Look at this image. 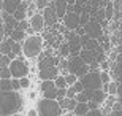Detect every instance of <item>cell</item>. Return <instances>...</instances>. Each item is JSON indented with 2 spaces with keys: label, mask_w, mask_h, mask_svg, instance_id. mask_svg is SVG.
<instances>
[{
  "label": "cell",
  "mask_w": 122,
  "mask_h": 116,
  "mask_svg": "<svg viewBox=\"0 0 122 116\" xmlns=\"http://www.w3.org/2000/svg\"><path fill=\"white\" fill-rule=\"evenodd\" d=\"M22 108V97L19 92L10 91L2 92L0 91V116H13Z\"/></svg>",
  "instance_id": "obj_1"
},
{
  "label": "cell",
  "mask_w": 122,
  "mask_h": 116,
  "mask_svg": "<svg viewBox=\"0 0 122 116\" xmlns=\"http://www.w3.org/2000/svg\"><path fill=\"white\" fill-rule=\"evenodd\" d=\"M36 115L38 116H62V110H60L57 100H38L36 103Z\"/></svg>",
  "instance_id": "obj_2"
},
{
  "label": "cell",
  "mask_w": 122,
  "mask_h": 116,
  "mask_svg": "<svg viewBox=\"0 0 122 116\" xmlns=\"http://www.w3.org/2000/svg\"><path fill=\"white\" fill-rule=\"evenodd\" d=\"M41 46H43V40L38 35H32L25 38L22 43V53L25 57H36L41 53Z\"/></svg>",
  "instance_id": "obj_3"
},
{
  "label": "cell",
  "mask_w": 122,
  "mask_h": 116,
  "mask_svg": "<svg viewBox=\"0 0 122 116\" xmlns=\"http://www.w3.org/2000/svg\"><path fill=\"white\" fill-rule=\"evenodd\" d=\"M68 72H70V75H75L76 78H82L84 75L89 73V65L79 56L68 57Z\"/></svg>",
  "instance_id": "obj_4"
},
{
  "label": "cell",
  "mask_w": 122,
  "mask_h": 116,
  "mask_svg": "<svg viewBox=\"0 0 122 116\" xmlns=\"http://www.w3.org/2000/svg\"><path fill=\"white\" fill-rule=\"evenodd\" d=\"M79 83L82 84V89L92 91V92L103 88L102 80H100V72H89L87 75H84L82 78H79Z\"/></svg>",
  "instance_id": "obj_5"
},
{
  "label": "cell",
  "mask_w": 122,
  "mask_h": 116,
  "mask_svg": "<svg viewBox=\"0 0 122 116\" xmlns=\"http://www.w3.org/2000/svg\"><path fill=\"white\" fill-rule=\"evenodd\" d=\"M10 73H11V78L13 80H21V78H25L29 73V65L24 62L22 59H14L10 62Z\"/></svg>",
  "instance_id": "obj_6"
},
{
  "label": "cell",
  "mask_w": 122,
  "mask_h": 116,
  "mask_svg": "<svg viewBox=\"0 0 122 116\" xmlns=\"http://www.w3.org/2000/svg\"><path fill=\"white\" fill-rule=\"evenodd\" d=\"M67 40H68V48H70V57H75V56H79L81 53V41H79V35L76 32H70L67 35Z\"/></svg>",
  "instance_id": "obj_7"
},
{
  "label": "cell",
  "mask_w": 122,
  "mask_h": 116,
  "mask_svg": "<svg viewBox=\"0 0 122 116\" xmlns=\"http://www.w3.org/2000/svg\"><path fill=\"white\" fill-rule=\"evenodd\" d=\"M82 29H84V35H87L89 38H92V40H98L100 37H103L102 35V26H100L95 19H91L89 24L84 26Z\"/></svg>",
  "instance_id": "obj_8"
},
{
  "label": "cell",
  "mask_w": 122,
  "mask_h": 116,
  "mask_svg": "<svg viewBox=\"0 0 122 116\" xmlns=\"http://www.w3.org/2000/svg\"><path fill=\"white\" fill-rule=\"evenodd\" d=\"M63 26L68 30H76L79 27V14H76L73 10H68L67 14L63 16Z\"/></svg>",
  "instance_id": "obj_9"
},
{
  "label": "cell",
  "mask_w": 122,
  "mask_h": 116,
  "mask_svg": "<svg viewBox=\"0 0 122 116\" xmlns=\"http://www.w3.org/2000/svg\"><path fill=\"white\" fill-rule=\"evenodd\" d=\"M40 89L45 95V99H48V100H56L57 99V88H56L54 81H43Z\"/></svg>",
  "instance_id": "obj_10"
},
{
  "label": "cell",
  "mask_w": 122,
  "mask_h": 116,
  "mask_svg": "<svg viewBox=\"0 0 122 116\" xmlns=\"http://www.w3.org/2000/svg\"><path fill=\"white\" fill-rule=\"evenodd\" d=\"M2 21H3V29H5V37H10L11 32L18 27V21L11 16V14H6L2 11Z\"/></svg>",
  "instance_id": "obj_11"
},
{
  "label": "cell",
  "mask_w": 122,
  "mask_h": 116,
  "mask_svg": "<svg viewBox=\"0 0 122 116\" xmlns=\"http://www.w3.org/2000/svg\"><path fill=\"white\" fill-rule=\"evenodd\" d=\"M41 16H43V21H45V26H56L57 24V14H56V11H54V8L52 6H46L45 10H43V13H41Z\"/></svg>",
  "instance_id": "obj_12"
},
{
  "label": "cell",
  "mask_w": 122,
  "mask_h": 116,
  "mask_svg": "<svg viewBox=\"0 0 122 116\" xmlns=\"http://www.w3.org/2000/svg\"><path fill=\"white\" fill-rule=\"evenodd\" d=\"M38 76L43 81H54L59 76V68L57 67H48V68H41L38 70Z\"/></svg>",
  "instance_id": "obj_13"
},
{
  "label": "cell",
  "mask_w": 122,
  "mask_h": 116,
  "mask_svg": "<svg viewBox=\"0 0 122 116\" xmlns=\"http://www.w3.org/2000/svg\"><path fill=\"white\" fill-rule=\"evenodd\" d=\"M19 5H21L19 0H3V2H0V10H3V13L13 16V13L16 11Z\"/></svg>",
  "instance_id": "obj_14"
},
{
  "label": "cell",
  "mask_w": 122,
  "mask_h": 116,
  "mask_svg": "<svg viewBox=\"0 0 122 116\" xmlns=\"http://www.w3.org/2000/svg\"><path fill=\"white\" fill-rule=\"evenodd\" d=\"M49 6H52L57 14V19H63L68 10V2H49Z\"/></svg>",
  "instance_id": "obj_15"
},
{
  "label": "cell",
  "mask_w": 122,
  "mask_h": 116,
  "mask_svg": "<svg viewBox=\"0 0 122 116\" xmlns=\"http://www.w3.org/2000/svg\"><path fill=\"white\" fill-rule=\"evenodd\" d=\"M27 8H29V3H27V2H21V5H19L18 8H16V11L13 13V18L16 19L18 22L25 21V16H27Z\"/></svg>",
  "instance_id": "obj_16"
},
{
  "label": "cell",
  "mask_w": 122,
  "mask_h": 116,
  "mask_svg": "<svg viewBox=\"0 0 122 116\" xmlns=\"http://www.w3.org/2000/svg\"><path fill=\"white\" fill-rule=\"evenodd\" d=\"M30 27H32V30H35V32H40L45 27V21H43L41 13H36L30 18Z\"/></svg>",
  "instance_id": "obj_17"
},
{
  "label": "cell",
  "mask_w": 122,
  "mask_h": 116,
  "mask_svg": "<svg viewBox=\"0 0 122 116\" xmlns=\"http://www.w3.org/2000/svg\"><path fill=\"white\" fill-rule=\"evenodd\" d=\"M13 45H14L13 40H10V38H3V41L0 43V54H3V56L8 57L10 54H11V51H13Z\"/></svg>",
  "instance_id": "obj_18"
},
{
  "label": "cell",
  "mask_w": 122,
  "mask_h": 116,
  "mask_svg": "<svg viewBox=\"0 0 122 116\" xmlns=\"http://www.w3.org/2000/svg\"><path fill=\"white\" fill-rule=\"evenodd\" d=\"M106 100V92H105L103 89H98V91H94L91 95V102L97 103V105H100L102 102H105Z\"/></svg>",
  "instance_id": "obj_19"
},
{
  "label": "cell",
  "mask_w": 122,
  "mask_h": 116,
  "mask_svg": "<svg viewBox=\"0 0 122 116\" xmlns=\"http://www.w3.org/2000/svg\"><path fill=\"white\" fill-rule=\"evenodd\" d=\"M79 57L87 64V65H91L92 62H95V53L94 51H87V49H81V53H79Z\"/></svg>",
  "instance_id": "obj_20"
},
{
  "label": "cell",
  "mask_w": 122,
  "mask_h": 116,
  "mask_svg": "<svg viewBox=\"0 0 122 116\" xmlns=\"http://www.w3.org/2000/svg\"><path fill=\"white\" fill-rule=\"evenodd\" d=\"M89 113V107L87 103H76V107L73 110V115L75 116H86Z\"/></svg>",
  "instance_id": "obj_21"
},
{
  "label": "cell",
  "mask_w": 122,
  "mask_h": 116,
  "mask_svg": "<svg viewBox=\"0 0 122 116\" xmlns=\"http://www.w3.org/2000/svg\"><path fill=\"white\" fill-rule=\"evenodd\" d=\"M24 37H25V32L14 29V30L11 32V35H10V40H13L14 43H21V41L24 40Z\"/></svg>",
  "instance_id": "obj_22"
},
{
  "label": "cell",
  "mask_w": 122,
  "mask_h": 116,
  "mask_svg": "<svg viewBox=\"0 0 122 116\" xmlns=\"http://www.w3.org/2000/svg\"><path fill=\"white\" fill-rule=\"evenodd\" d=\"M103 91L108 94V95H116V94H117V83H116V81H109L108 84L105 86Z\"/></svg>",
  "instance_id": "obj_23"
},
{
  "label": "cell",
  "mask_w": 122,
  "mask_h": 116,
  "mask_svg": "<svg viewBox=\"0 0 122 116\" xmlns=\"http://www.w3.org/2000/svg\"><path fill=\"white\" fill-rule=\"evenodd\" d=\"M0 91L2 92H10L11 89V80H0Z\"/></svg>",
  "instance_id": "obj_24"
},
{
  "label": "cell",
  "mask_w": 122,
  "mask_h": 116,
  "mask_svg": "<svg viewBox=\"0 0 122 116\" xmlns=\"http://www.w3.org/2000/svg\"><path fill=\"white\" fill-rule=\"evenodd\" d=\"M98 46H100L98 40H92V38H91V40H89L86 45H84V48H82V49H87V51H95Z\"/></svg>",
  "instance_id": "obj_25"
},
{
  "label": "cell",
  "mask_w": 122,
  "mask_h": 116,
  "mask_svg": "<svg viewBox=\"0 0 122 116\" xmlns=\"http://www.w3.org/2000/svg\"><path fill=\"white\" fill-rule=\"evenodd\" d=\"M54 84H56V88H57V89H65V88H67L65 76H60V75H59V76L54 80Z\"/></svg>",
  "instance_id": "obj_26"
},
{
  "label": "cell",
  "mask_w": 122,
  "mask_h": 116,
  "mask_svg": "<svg viewBox=\"0 0 122 116\" xmlns=\"http://www.w3.org/2000/svg\"><path fill=\"white\" fill-rule=\"evenodd\" d=\"M59 49H60V56H62L63 59L70 57V48H68L67 43H62V45L59 46Z\"/></svg>",
  "instance_id": "obj_27"
},
{
  "label": "cell",
  "mask_w": 122,
  "mask_h": 116,
  "mask_svg": "<svg viewBox=\"0 0 122 116\" xmlns=\"http://www.w3.org/2000/svg\"><path fill=\"white\" fill-rule=\"evenodd\" d=\"M113 13H114V6L111 2H106V10H105V18L106 19H111L113 18Z\"/></svg>",
  "instance_id": "obj_28"
},
{
  "label": "cell",
  "mask_w": 122,
  "mask_h": 116,
  "mask_svg": "<svg viewBox=\"0 0 122 116\" xmlns=\"http://www.w3.org/2000/svg\"><path fill=\"white\" fill-rule=\"evenodd\" d=\"M0 80H11V73H10L8 67L0 68Z\"/></svg>",
  "instance_id": "obj_29"
},
{
  "label": "cell",
  "mask_w": 122,
  "mask_h": 116,
  "mask_svg": "<svg viewBox=\"0 0 122 116\" xmlns=\"http://www.w3.org/2000/svg\"><path fill=\"white\" fill-rule=\"evenodd\" d=\"M100 80H102V84H108L111 81V76H109V72H100Z\"/></svg>",
  "instance_id": "obj_30"
},
{
  "label": "cell",
  "mask_w": 122,
  "mask_h": 116,
  "mask_svg": "<svg viewBox=\"0 0 122 116\" xmlns=\"http://www.w3.org/2000/svg\"><path fill=\"white\" fill-rule=\"evenodd\" d=\"M70 89H71L75 94H81L82 91H84V89H82V84L79 83V81H76V83H75L73 86H70Z\"/></svg>",
  "instance_id": "obj_31"
},
{
  "label": "cell",
  "mask_w": 122,
  "mask_h": 116,
  "mask_svg": "<svg viewBox=\"0 0 122 116\" xmlns=\"http://www.w3.org/2000/svg\"><path fill=\"white\" fill-rule=\"evenodd\" d=\"M10 61L6 56H3V54H0V68H3V67H10Z\"/></svg>",
  "instance_id": "obj_32"
},
{
  "label": "cell",
  "mask_w": 122,
  "mask_h": 116,
  "mask_svg": "<svg viewBox=\"0 0 122 116\" xmlns=\"http://www.w3.org/2000/svg\"><path fill=\"white\" fill-rule=\"evenodd\" d=\"M63 99H67V88L65 89H57V102H62Z\"/></svg>",
  "instance_id": "obj_33"
},
{
  "label": "cell",
  "mask_w": 122,
  "mask_h": 116,
  "mask_svg": "<svg viewBox=\"0 0 122 116\" xmlns=\"http://www.w3.org/2000/svg\"><path fill=\"white\" fill-rule=\"evenodd\" d=\"M76 81H78V78L75 75H65V83H67V86H73Z\"/></svg>",
  "instance_id": "obj_34"
},
{
  "label": "cell",
  "mask_w": 122,
  "mask_h": 116,
  "mask_svg": "<svg viewBox=\"0 0 122 116\" xmlns=\"http://www.w3.org/2000/svg\"><path fill=\"white\" fill-rule=\"evenodd\" d=\"M117 102V100H116V95H108V97H106V100H105V103H106V107H113L114 103Z\"/></svg>",
  "instance_id": "obj_35"
},
{
  "label": "cell",
  "mask_w": 122,
  "mask_h": 116,
  "mask_svg": "<svg viewBox=\"0 0 122 116\" xmlns=\"http://www.w3.org/2000/svg\"><path fill=\"white\" fill-rule=\"evenodd\" d=\"M5 37V29H3V21H2V10H0V43L3 41Z\"/></svg>",
  "instance_id": "obj_36"
},
{
  "label": "cell",
  "mask_w": 122,
  "mask_h": 116,
  "mask_svg": "<svg viewBox=\"0 0 122 116\" xmlns=\"http://www.w3.org/2000/svg\"><path fill=\"white\" fill-rule=\"evenodd\" d=\"M11 89H13L14 92H18V91L21 89V83H19V80H11Z\"/></svg>",
  "instance_id": "obj_37"
},
{
  "label": "cell",
  "mask_w": 122,
  "mask_h": 116,
  "mask_svg": "<svg viewBox=\"0 0 122 116\" xmlns=\"http://www.w3.org/2000/svg\"><path fill=\"white\" fill-rule=\"evenodd\" d=\"M117 103L122 107V84H117Z\"/></svg>",
  "instance_id": "obj_38"
},
{
  "label": "cell",
  "mask_w": 122,
  "mask_h": 116,
  "mask_svg": "<svg viewBox=\"0 0 122 116\" xmlns=\"http://www.w3.org/2000/svg\"><path fill=\"white\" fill-rule=\"evenodd\" d=\"M29 27V24H27V21H21V22H18V30H22V32H25V29Z\"/></svg>",
  "instance_id": "obj_39"
},
{
  "label": "cell",
  "mask_w": 122,
  "mask_h": 116,
  "mask_svg": "<svg viewBox=\"0 0 122 116\" xmlns=\"http://www.w3.org/2000/svg\"><path fill=\"white\" fill-rule=\"evenodd\" d=\"M19 83H21V89H22V88H29V84H30V80L25 76V78H21V80H19Z\"/></svg>",
  "instance_id": "obj_40"
},
{
  "label": "cell",
  "mask_w": 122,
  "mask_h": 116,
  "mask_svg": "<svg viewBox=\"0 0 122 116\" xmlns=\"http://www.w3.org/2000/svg\"><path fill=\"white\" fill-rule=\"evenodd\" d=\"M36 6H38V8H41V10H45L46 6H48V5H49V2H46V0H38V2H36Z\"/></svg>",
  "instance_id": "obj_41"
},
{
  "label": "cell",
  "mask_w": 122,
  "mask_h": 116,
  "mask_svg": "<svg viewBox=\"0 0 122 116\" xmlns=\"http://www.w3.org/2000/svg\"><path fill=\"white\" fill-rule=\"evenodd\" d=\"M86 116H103V113H102V110L98 108V110H91Z\"/></svg>",
  "instance_id": "obj_42"
},
{
  "label": "cell",
  "mask_w": 122,
  "mask_h": 116,
  "mask_svg": "<svg viewBox=\"0 0 122 116\" xmlns=\"http://www.w3.org/2000/svg\"><path fill=\"white\" fill-rule=\"evenodd\" d=\"M87 107H89V111H91V110H98V105L94 103V102H91V100L87 102Z\"/></svg>",
  "instance_id": "obj_43"
},
{
  "label": "cell",
  "mask_w": 122,
  "mask_h": 116,
  "mask_svg": "<svg viewBox=\"0 0 122 116\" xmlns=\"http://www.w3.org/2000/svg\"><path fill=\"white\" fill-rule=\"evenodd\" d=\"M100 65H102L103 72H108V68H109V61H105V62H102Z\"/></svg>",
  "instance_id": "obj_44"
},
{
  "label": "cell",
  "mask_w": 122,
  "mask_h": 116,
  "mask_svg": "<svg viewBox=\"0 0 122 116\" xmlns=\"http://www.w3.org/2000/svg\"><path fill=\"white\" fill-rule=\"evenodd\" d=\"M108 116H122V110H119V111H111Z\"/></svg>",
  "instance_id": "obj_45"
},
{
  "label": "cell",
  "mask_w": 122,
  "mask_h": 116,
  "mask_svg": "<svg viewBox=\"0 0 122 116\" xmlns=\"http://www.w3.org/2000/svg\"><path fill=\"white\" fill-rule=\"evenodd\" d=\"M116 51H117V54H122V43L117 46V49H116Z\"/></svg>",
  "instance_id": "obj_46"
},
{
  "label": "cell",
  "mask_w": 122,
  "mask_h": 116,
  "mask_svg": "<svg viewBox=\"0 0 122 116\" xmlns=\"http://www.w3.org/2000/svg\"><path fill=\"white\" fill-rule=\"evenodd\" d=\"M30 116H38V115H36V110H32V111H30Z\"/></svg>",
  "instance_id": "obj_47"
},
{
  "label": "cell",
  "mask_w": 122,
  "mask_h": 116,
  "mask_svg": "<svg viewBox=\"0 0 122 116\" xmlns=\"http://www.w3.org/2000/svg\"><path fill=\"white\" fill-rule=\"evenodd\" d=\"M67 116H75V115H73V113H70V115H67Z\"/></svg>",
  "instance_id": "obj_48"
},
{
  "label": "cell",
  "mask_w": 122,
  "mask_h": 116,
  "mask_svg": "<svg viewBox=\"0 0 122 116\" xmlns=\"http://www.w3.org/2000/svg\"><path fill=\"white\" fill-rule=\"evenodd\" d=\"M121 8H122V2H121ZM121 11H122V10H121Z\"/></svg>",
  "instance_id": "obj_49"
},
{
  "label": "cell",
  "mask_w": 122,
  "mask_h": 116,
  "mask_svg": "<svg viewBox=\"0 0 122 116\" xmlns=\"http://www.w3.org/2000/svg\"><path fill=\"white\" fill-rule=\"evenodd\" d=\"M13 116H19V115H13Z\"/></svg>",
  "instance_id": "obj_50"
}]
</instances>
